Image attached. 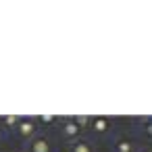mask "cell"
Wrapping results in <instances>:
<instances>
[{
	"instance_id": "1",
	"label": "cell",
	"mask_w": 152,
	"mask_h": 152,
	"mask_svg": "<svg viewBox=\"0 0 152 152\" xmlns=\"http://www.w3.org/2000/svg\"><path fill=\"white\" fill-rule=\"evenodd\" d=\"M27 152H50V140L44 135H34L27 144Z\"/></svg>"
},
{
	"instance_id": "2",
	"label": "cell",
	"mask_w": 152,
	"mask_h": 152,
	"mask_svg": "<svg viewBox=\"0 0 152 152\" xmlns=\"http://www.w3.org/2000/svg\"><path fill=\"white\" fill-rule=\"evenodd\" d=\"M17 133L21 135V137H34V133H36V121L34 119H19V123H17Z\"/></svg>"
},
{
	"instance_id": "3",
	"label": "cell",
	"mask_w": 152,
	"mask_h": 152,
	"mask_svg": "<svg viewBox=\"0 0 152 152\" xmlns=\"http://www.w3.org/2000/svg\"><path fill=\"white\" fill-rule=\"evenodd\" d=\"M79 133V125L75 123V121H67L65 125H63V135L65 137H75Z\"/></svg>"
},
{
	"instance_id": "4",
	"label": "cell",
	"mask_w": 152,
	"mask_h": 152,
	"mask_svg": "<svg viewBox=\"0 0 152 152\" xmlns=\"http://www.w3.org/2000/svg\"><path fill=\"white\" fill-rule=\"evenodd\" d=\"M71 152H92V146L90 142H75L71 146Z\"/></svg>"
},
{
	"instance_id": "5",
	"label": "cell",
	"mask_w": 152,
	"mask_h": 152,
	"mask_svg": "<svg viewBox=\"0 0 152 152\" xmlns=\"http://www.w3.org/2000/svg\"><path fill=\"white\" fill-rule=\"evenodd\" d=\"M0 123H4V125H9V127H17V123H19V117H0Z\"/></svg>"
},
{
	"instance_id": "6",
	"label": "cell",
	"mask_w": 152,
	"mask_h": 152,
	"mask_svg": "<svg viewBox=\"0 0 152 152\" xmlns=\"http://www.w3.org/2000/svg\"><path fill=\"white\" fill-rule=\"evenodd\" d=\"M117 152H131V144L129 142H117Z\"/></svg>"
},
{
	"instance_id": "7",
	"label": "cell",
	"mask_w": 152,
	"mask_h": 152,
	"mask_svg": "<svg viewBox=\"0 0 152 152\" xmlns=\"http://www.w3.org/2000/svg\"><path fill=\"white\" fill-rule=\"evenodd\" d=\"M94 127H96L98 131H102V129L106 127V121H104V119H96V121H94Z\"/></svg>"
},
{
	"instance_id": "8",
	"label": "cell",
	"mask_w": 152,
	"mask_h": 152,
	"mask_svg": "<svg viewBox=\"0 0 152 152\" xmlns=\"http://www.w3.org/2000/svg\"><path fill=\"white\" fill-rule=\"evenodd\" d=\"M40 121H42V123H52V117H42Z\"/></svg>"
},
{
	"instance_id": "9",
	"label": "cell",
	"mask_w": 152,
	"mask_h": 152,
	"mask_svg": "<svg viewBox=\"0 0 152 152\" xmlns=\"http://www.w3.org/2000/svg\"><path fill=\"white\" fill-rule=\"evenodd\" d=\"M148 133H152V123H148Z\"/></svg>"
},
{
	"instance_id": "10",
	"label": "cell",
	"mask_w": 152,
	"mask_h": 152,
	"mask_svg": "<svg viewBox=\"0 0 152 152\" xmlns=\"http://www.w3.org/2000/svg\"><path fill=\"white\" fill-rule=\"evenodd\" d=\"M0 140H2V129H0Z\"/></svg>"
}]
</instances>
